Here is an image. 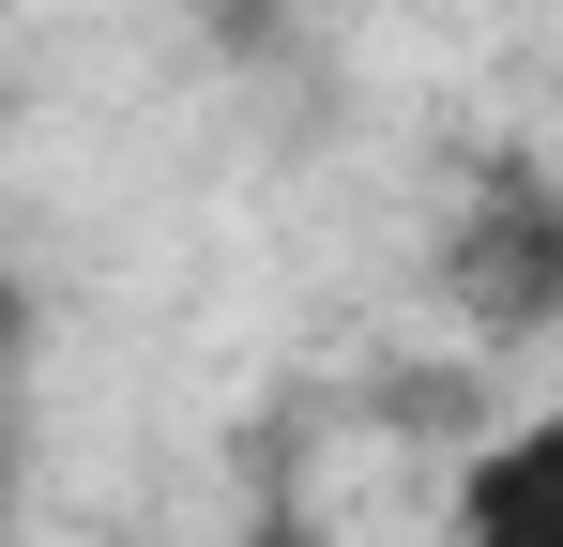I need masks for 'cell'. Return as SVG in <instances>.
Masks as SVG:
<instances>
[{
    "instance_id": "cell-1",
    "label": "cell",
    "mask_w": 563,
    "mask_h": 547,
    "mask_svg": "<svg viewBox=\"0 0 563 547\" xmlns=\"http://www.w3.org/2000/svg\"><path fill=\"white\" fill-rule=\"evenodd\" d=\"M442 304H457L487 350H533L563 335V168L549 153H487L442 228Z\"/></svg>"
},
{
    "instance_id": "cell-2",
    "label": "cell",
    "mask_w": 563,
    "mask_h": 547,
    "mask_svg": "<svg viewBox=\"0 0 563 547\" xmlns=\"http://www.w3.org/2000/svg\"><path fill=\"white\" fill-rule=\"evenodd\" d=\"M427 547H563V411L503 426V442L457 471V517Z\"/></svg>"
}]
</instances>
